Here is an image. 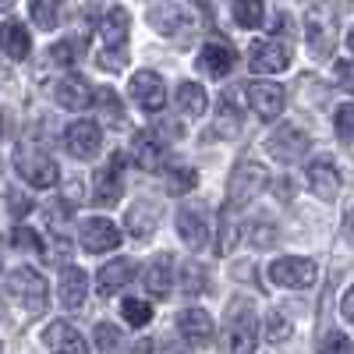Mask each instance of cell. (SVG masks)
<instances>
[{"instance_id": "7bdbcfd3", "label": "cell", "mask_w": 354, "mask_h": 354, "mask_svg": "<svg viewBox=\"0 0 354 354\" xmlns=\"http://www.w3.org/2000/svg\"><path fill=\"white\" fill-rule=\"evenodd\" d=\"M322 354H354V340L344 333H330L322 340Z\"/></svg>"}, {"instance_id": "9c48e42d", "label": "cell", "mask_w": 354, "mask_h": 354, "mask_svg": "<svg viewBox=\"0 0 354 354\" xmlns=\"http://www.w3.org/2000/svg\"><path fill=\"white\" fill-rule=\"evenodd\" d=\"M177 230H181V238L192 252L205 248L213 238V223H209V213L202 209V205H185L181 213H177Z\"/></svg>"}, {"instance_id": "cb8c5ba5", "label": "cell", "mask_w": 354, "mask_h": 354, "mask_svg": "<svg viewBox=\"0 0 354 354\" xmlns=\"http://www.w3.org/2000/svg\"><path fill=\"white\" fill-rule=\"evenodd\" d=\"M128 28H131V18H128L124 8L106 11V18L100 21V36H103L106 50H124V43H128Z\"/></svg>"}, {"instance_id": "5b68a950", "label": "cell", "mask_w": 354, "mask_h": 354, "mask_svg": "<svg viewBox=\"0 0 354 354\" xmlns=\"http://www.w3.org/2000/svg\"><path fill=\"white\" fill-rule=\"evenodd\" d=\"M259 340L255 319L245 305H238L234 312H227V333H223V351L227 354H252Z\"/></svg>"}, {"instance_id": "2e32d148", "label": "cell", "mask_w": 354, "mask_h": 354, "mask_svg": "<svg viewBox=\"0 0 354 354\" xmlns=\"http://www.w3.org/2000/svg\"><path fill=\"white\" fill-rule=\"evenodd\" d=\"M177 333H181L192 347H205L213 340V319L209 312H202V308H185L181 315H177Z\"/></svg>"}, {"instance_id": "f35d334b", "label": "cell", "mask_w": 354, "mask_h": 354, "mask_svg": "<svg viewBox=\"0 0 354 354\" xmlns=\"http://www.w3.org/2000/svg\"><path fill=\"white\" fill-rule=\"evenodd\" d=\"M287 337H290V322H287L280 312H270V315H266V340L283 344Z\"/></svg>"}, {"instance_id": "7c38bea8", "label": "cell", "mask_w": 354, "mask_h": 354, "mask_svg": "<svg viewBox=\"0 0 354 354\" xmlns=\"http://www.w3.org/2000/svg\"><path fill=\"white\" fill-rule=\"evenodd\" d=\"M78 238H82V248H85V252H93V255H100V252H113L117 245L124 241V238H121V230H117V223H110V220H103V216L85 220L82 230H78Z\"/></svg>"}, {"instance_id": "f546056e", "label": "cell", "mask_w": 354, "mask_h": 354, "mask_svg": "<svg viewBox=\"0 0 354 354\" xmlns=\"http://www.w3.org/2000/svg\"><path fill=\"white\" fill-rule=\"evenodd\" d=\"M61 8H64V0H28V15L46 32L61 25Z\"/></svg>"}, {"instance_id": "7402d4cb", "label": "cell", "mask_w": 354, "mask_h": 354, "mask_svg": "<svg viewBox=\"0 0 354 354\" xmlns=\"http://www.w3.org/2000/svg\"><path fill=\"white\" fill-rule=\"evenodd\" d=\"M121 163H110V167H103L96 177H93V202L96 205H113L117 198H121Z\"/></svg>"}, {"instance_id": "5bb4252c", "label": "cell", "mask_w": 354, "mask_h": 354, "mask_svg": "<svg viewBox=\"0 0 354 354\" xmlns=\"http://www.w3.org/2000/svg\"><path fill=\"white\" fill-rule=\"evenodd\" d=\"M131 96L145 113H160L167 106V85L156 71H138L131 78Z\"/></svg>"}, {"instance_id": "c3c4849f", "label": "cell", "mask_w": 354, "mask_h": 354, "mask_svg": "<svg viewBox=\"0 0 354 354\" xmlns=\"http://www.w3.org/2000/svg\"><path fill=\"white\" fill-rule=\"evenodd\" d=\"M340 312H344V319H347V322H354V287H347V290H344V298H340Z\"/></svg>"}, {"instance_id": "ee69618b", "label": "cell", "mask_w": 354, "mask_h": 354, "mask_svg": "<svg viewBox=\"0 0 354 354\" xmlns=\"http://www.w3.org/2000/svg\"><path fill=\"white\" fill-rule=\"evenodd\" d=\"M75 53H78L75 43H57V46L50 50V57H53V61L61 64V68H71V64H75Z\"/></svg>"}, {"instance_id": "8d00e7d4", "label": "cell", "mask_w": 354, "mask_h": 354, "mask_svg": "<svg viewBox=\"0 0 354 354\" xmlns=\"http://www.w3.org/2000/svg\"><path fill=\"white\" fill-rule=\"evenodd\" d=\"M234 245H238V227H234V220H230V205H227L223 216H220V241H216V252H220V255H230Z\"/></svg>"}, {"instance_id": "e575fe53", "label": "cell", "mask_w": 354, "mask_h": 354, "mask_svg": "<svg viewBox=\"0 0 354 354\" xmlns=\"http://www.w3.org/2000/svg\"><path fill=\"white\" fill-rule=\"evenodd\" d=\"M181 277H185V290L188 294H202L205 287H209V277H205V270L198 262H185L181 266Z\"/></svg>"}, {"instance_id": "ffe728a7", "label": "cell", "mask_w": 354, "mask_h": 354, "mask_svg": "<svg viewBox=\"0 0 354 354\" xmlns=\"http://www.w3.org/2000/svg\"><path fill=\"white\" fill-rule=\"evenodd\" d=\"M53 100L61 103L64 110H85L88 103H93V88H88V82L82 75H68V78L57 82Z\"/></svg>"}, {"instance_id": "6da1fadb", "label": "cell", "mask_w": 354, "mask_h": 354, "mask_svg": "<svg viewBox=\"0 0 354 354\" xmlns=\"http://www.w3.org/2000/svg\"><path fill=\"white\" fill-rule=\"evenodd\" d=\"M149 21L160 36L167 39H177V43H192L195 32H198V11L181 4V0H160V4H153L149 11Z\"/></svg>"}, {"instance_id": "7dc6e473", "label": "cell", "mask_w": 354, "mask_h": 354, "mask_svg": "<svg viewBox=\"0 0 354 354\" xmlns=\"http://www.w3.org/2000/svg\"><path fill=\"white\" fill-rule=\"evenodd\" d=\"M273 192H277V198H294V181H290V177H277Z\"/></svg>"}, {"instance_id": "277c9868", "label": "cell", "mask_w": 354, "mask_h": 354, "mask_svg": "<svg viewBox=\"0 0 354 354\" xmlns=\"http://www.w3.org/2000/svg\"><path fill=\"white\" fill-rule=\"evenodd\" d=\"M8 290L15 294V301L25 308V312H32L39 315L46 308V280L36 273V270H28V266H21V270H15L8 277Z\"/></svg>"}, {"instance_id": "83f0119b", "label": "cell", "mask_w": 354, "mask_h": 354, "mask_svg": "<svg viewBox=\"0 0 354 354\" xmlns=\"http://www.w3.org/2000/svg\"><path fill=\"white\" fill-rule=\"evenodd\" d=\"M177 103H181V110L188 117H202L209 110V93H205L198 82H181L177 85Z\"/></svg>"}, {"instance_id": "4dcf8cb0", "label": "cell", "mask_w": 354, "mask_h": 354, "mask_svg": "<svg viewBox=\"0 0 354 354\" xmlns=\"http://www.w3.org/2000/svg\"><path fill=\"white\" fill-rule=\"evenodd\" d=\"M266 18V4L262 0H234V21L241 28H259Z\"/></svg>"}, {"instance_id": "52a82bcc", "label": "cell", "mask_w": 354, "mask_h": 354, "mask_svg": "<svg viewBox=\"0 0 354 354\" xmlns=\"http://www.w3.org/2000/svg\"><path fill=\"white\" fill-rule=\"evenodd\" d=\"M245 96L252 103V110L262 117V121H277V117L283 113V103H287V93L277 85V82H266V78H255L248 82Z\"/></svg>"}, {"instance_id": "f1b7e54d", "label": "cell", "mask_w": 354, "mask_h": 354, "mask_svg": "<svg viewBox=\"0 0 354 354\" xmlns=\"http://www.w3.org/2000/svg\"><path fill=\"white\" fill-rule=\"evenodd\" d=\"M238 131H241V106H238V100L227 93L220 100V106H216V135L220 138H234Z\"/></svg>"}, {"instance_id": "4316f807", "label": "cell", "mask_w": 354, "mask_h": 354, "mask_svg": "<svg viewBox=\"0 0 354 354\" xmlns=\"http://www.w3.org/2000/svg\"><path fill=\"white\" fill-rule=\"evenodd\" d=\"M0 50H4L11 61H25V57H28L32 39H28L21 21H4V25H0Z\"/></svg>"}, {"instance_id": "3957f363", "label": "cell", "mask_w": 354, "mask_h": 354, "mask_svg": "<svg viewBox=\"0 0 354 354\" xmlns=\"http://www.w3.org/2000/svg\"><path fill=\"white\" fill-rule=\"evenodd\" d=\"M15 167L32 188H53L57 181H61V167H57L46 153L28 149V145H21V149L15 153Z\"/></svg>"}, {"instance_id": "e0dca14e", "label": "cell", "mask_w": 354, "mask_h": 354, "mask_svg": "<svg viewBox=\"0 0 354 354\" xmlns=\"http://www.w3.org/2000/svg\"><path fill=\"white\" fill-rule=\"evenodd\" d=\"M305 177H308V188L322 202H333L337 198V192H340V170L330 160H312L308 170H305Z\"/></svg>"}, {"instance_id": "681fc988", "label": "cell", "mask_w": 354, "mask_h": 354, "mask_svg": "<svg viewBox=\"0 0 354 354\" xmlns=\"http://www.w3.org/2000/svg\"><path fill=\"white\" fill-rule=\"evenodd\" d=\"M344 238H351V245H354V209L344 216Z\"/></svg>"}, {"instance_id": "816d5d0a", "label": "cell", "mask_w": 354, "mask_h": 354, "mask_svg": "<svg viewBox=\"0 0 354 354\" xmlns=\"http://www.w3.org/2000/svg\"><path fill=\"white\" fill-rule=\"evenodd\" d=\"M347 46H351V53H354V28H351V36H347Z\"/></svg>"}, {"instance_id": "bcb514c9", "label": "cell", "mask_w": 354, "mask_h": 354, "mask_svg": "<svg viewBox=\"0 0 354 354\" xmlns=\"http://www.w3.org/2000/svg\"><path fill=\"white\" fill-rule=\"evenodd\" d=\"M8 202H11V213H15V216L32 213V198H25V195H18V192H11V195H8Z\"/></svg>"}, {"instance_id": "7a4b0ae2", "label": "cell", "mask_w": 354, "mask_h": 354, "mask_svg": "<svg viewBox=\"0 0 354 354\" xmlns=\"http://www.w3.org/2000/svg\"><path fill=\"white\" fill-rule=\"evenodd\" d=\"M270 181H273V177H270V170H266L262 163H255V160L238 163V167L230 170V185H227L230 205H248V202H255L259 192L270 185Z\"/></svg>"}, {"instance_id": "30bf717a", "label": "cell", "mask_w": 354, "mask_h": 354, "mask_svg": "<svg viewBox=\"0 0 354 354\" xmlns=\"http://www.w3.org/2000/svg\"><path fill=\"white\" fill-rule=\"evenodd\" d=\"M64 145L75 160H93L103 149V128L96 121H75L64 131Z\"/></svg>"}, {"instance_id": "8992f818", "label": "cell", "mask_w": 354, "mask_h": 354, "mask_svg": "<svg viewBox=\"0 0 354 354\" xmlns=\"http://www.w3.org/2000/svg\"><path fill=\"white\" fill-rule=\"evenodd\" d=\"M305 25H308V50L315 57H330L333 46H337V11L326 8V4L312 8Z\"/></svg>"}, {"instance_id": "8fae6325", "label": "cell", "mask_w": 354, "mask_h": 354, "mask_svg": "<svg viewBox=\"0 0 354 354\" xmlns=\"http://www.w3.org/2000/svg\"><path fill=\"white\" fill-rule=\"evenodd\" d=\"M308 149H312V138L301 128H294V124H283V128H277L270 135V153L280 163H298Z\"/></svg>"}, {"instance_id": "4fadbf2b", "label": "cell", "mask_w": 354, "mask_h": 354, "mask_svg": "<svg viewBox=\"0 0 354 354\" xmlns=\"http://www.w3.org/2000/svg\"><path fill=\"white\" fill-rule=\"evenodd\" d=\"M248 64L255 75H277V71H287L290 64V50L277 39H262L248 50Z\"/></svg>"}, {"instance_id": "d6a6232c", "label": "cell", "mask_w": 354, "mask_h": 354, "mask_svg": "<svg viewBox=\"0 0 354 354\" xmlns=\"http://www.w3.org/2000/svg\"><path fill=\"white\" fill-rule=\"evenodd\" d=\"M195 185H198V174H195L192 167H174V170L167 174V192H170V195H188Z\"/></svg>"}, {"instance_id": "f5cc1de1", "label": "cell", "mask_w": 354, "mask_h": 354, "mask_svg": "<svg viewBox=\"0 0 354 354\" xmlns=\"http://www.w3.org/2000/svg\"><path fill=\"white\" fill-rule=\"evenodd\" d=\"M0 135H4V121H0Z\"/></svg>"}, {"instance_id": "836d02e7", "label": "cell", "mask_w": 354, "mask_h": 354, "mask_svg": "<svg viewBox=\"0 0 354 354\" xmlns=\"http://www.w3.org/2000/svg\"><path fill=\"white\" fill-rule=\"evenodd\" d=\"M121 312H124L128 326H145V322L153 319V308L145 305L142 298H124V301H121Z\"/></svg>"}, {"instance_id": "74e56055", "label": "cell", "mask_w": 354, "mask_h": 354, "mask_svg": "<svg viewBox=\"0 0 354 354\" xmlns=\"http://www.w3.org/2000/svg\"><path fill=\"white\" fill-rule=\"evenodd\" d=\"M248 241H252L259 252L273 248V245H277V227H273V223H252V227H248Z\"/></svg>"}, {"instance_id": "603a6c76", "label": "cell", "mask_w": 354, "mask_h": 354, "mask_svg": "<svg viewBox=\"0 0 354 354\" xmlns=\"http://www.w3.org/2000/svg\"><path fill=\"white\" fill-rule=\"evenodd\" d=\"M156 227H160V209L153 202H138V205L128 209V234H131V238L149 241L156 234Z\"/></svg>"}, {"instance_id": "ac0fdd59", "label": "cell", "mask_w": 354, "mask_h": 354, "mask_svg": "<svg viewBox=\"0 0 354 354\" xmlns=\"http://www.w3.org/2000/svg\"><path fill=\"white\" fill-rule=\"evenodd\" d=\"M131 160H135V167H142V170H160L163 160H167V149H163L160 135H156V131H138V135L131 138Z\"/></svg>"}, {"instance_id": "1f68e13d", "label": "cell", "mask_w": 354, "mask_h": 354, "mask_svg": "<svg viewBox=\"0 0 354 354\" xmlns=\"http://www.w3.org/2000/svg\"><path fill=\"white\" fill-rule=\"evenodd\" d=\"M93 100H96V106L103 110V121H110L113 128H117V124H124V106H121V100H117L113 88H100Z\"/></svg>"}, {"instance_id": "d6986e66", "label": "cell", "mask_w": 354, "mask_h": 354, "mask_svg": "<svg viewBox=\"0 0 354 354\" xmlns=\"http://www.w3.org/2000/svg\"><path fill=\"white\" fill-rule=\"evenodd\" d=\"M46 347L57 351V354H88V344L85 337L71 326V322H50L46 333H43Z\"/></svg>"}, {"instance_id": "60d3db41", "label": "cell", "mask_w": 354, "mask_h": 354, "mask_svg": "<svg viewBox=\"0 0 354 354\" xmlns=\"http://www.w3.org/2000/svg\"><path fill=\"white\" fill-rule=\"evenodd\" d=\"M96 64L103 68V71H121L124 64H128V50H100L96 53Z\"/></svg>"}, {"instance_id": "9a60e30c", "label": "cell", "mask_w": 354, "mask_h": 354, "mask_svg": "<svg viewBox=\"0 0 354 354\" xmlns=\"http://www.w3.org/2000/svg\"><path fill=\"white\" fill-rule=\"evenodd\" d=\"M234 64H238V53H234V46H227L220 39H209L198 53V68L209 78H227L234 71Z\"/></svg>"}, {"instance_id": "44dd1931", "label": "cell", "mask_w": 354, "mask_h": 354, "mask_svg": "<svg viewBox=\"0 0 354 354\" xmlns=\"http://www.w3.org/2000/svg\"><path fill=\"white\" fill-rule=\"evenodd\" d=\"M174 259L170 255H160L153 266H145V290L153 294V298H170V290H174Z\"/></svg>"}, {"instance_id": "ba28073f", "label": "cell", "mask_w": 354, "mask_h": 354, "mask_svg": "<svg viewBox=\"0 0 354 354\" xmlns=\"http://www.w3.org/2000/svg\"><path fill=\"white\" fill-rule=\"evenodd\" d=\"M270 280L280 283V287H312L315 283V262L312 259H301V255H287V259H277L270 266Z\"/></svg>"}, {"instance_id": "b9f144b4", "label": "cell", "mask_w": 354, "mask_h": 354, "mask_svg": "<svg viewBox=\"0 0 354 354\" xmlns=\"http://www.w3.org/2000/svg\"><path fill=\"white\" fill-rule=\"evenodd\" d=\"M337 135L344 142H354V103H344L337 110Z\"/></svg>"}, {"instance_id": "f907efd6", "label": "cell", "mask_w": 354, "mask_h": 354, "mask_svg": "<svg viewBox=\"0 0 354 354\" xmlns=\"http://www.w3.org/2000/svg\"><path fill=\"white\" fill-rule=\"evenodd\" d=\"M11 4H15V0H0V11H8Z\"/></svg>"}, {"instance_id": "d590c367", "label": "cell", "mask_w": 354, "mask_h": 354, "mask_svg": "<svg viewBox=\"0 0 354 354\" xmlns=\"http://www.w3.org/2000/svg\"><path fill=\"white\" fill-rule=\"evenodd\" d=\"M93 337H96V347L103 354H117V347H121V333H117V326H110V322H96Z\"/></svg>"}, {"instance_id": "d4e9b609", "label": "cell", "mask_w": 354, "mask_h": 354, "mask_svg": "<svg viewBox=\"0 0 354 354\" xmlns=\"http://www.w3.org/2000/svg\"><path fill=\"white\" fill-rule=\"evenodd\" d=\"M88 294V277L78 270V266H64L61 270V305L64 308H82Z\"/></svg>"}, {"instance_id": "f6af8a7d", "label": "cell", "mask_w": 354, "mask_h": 354, "mask_svg": "<svg viewBox=\"0 0 354 354\" xmlns=\"http://www.w3.org/2000/svg\"><path fill=\"white\" fill-rule=\"evenodd\" d=\"M333 78L347 88V93H354V61H337L333 64Z\"/></svg>"}, {"instance_id": "484cf974", "label": "cell", "mask_w": 354, "mask_h": 354, "mask_svg": "<svg viewBox=\"0 0 354 354\" xmlns=\"http://www.w3.org/2000/svg\"><path fill=\"white\" fill-rule=\"evenodd\" d=\"M131 277H135V262L131 259H113L100 270L96 287H100V294H117L124 283H131Z\"/></svg>"}, {"instance_id": "ab89813d", "label": "cell", "mask_w": 354, "mask_h": 354, "mask_svg": "<svg viewBox=\"0 0 354 354\" xmlns=\"http://www.w3.org/2000/svg\"><path fill=\"white\" fill-rule=\"evenodd\" d=\"M11 245L21 248V252H39V248H43L39 234H36V230H28V227H15V230H11Z\"/></svg>"}]
</instances>
